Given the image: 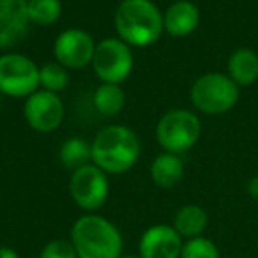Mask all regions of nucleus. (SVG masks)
Segmentation results:
<instances>
[{
  "mask_svg": "<svg viewBox=\"0 0 258 258\" xmlns=\"http://www.w3.org/2000/svg\"><path fill=\"white\" fill-rule=\"evenodd\" d=\"M113 20L118 39L129 46L147 48L165 32L163 13L152 0H122Z\"/></svg>",
  "mask_w": 258,
  "mask_h": 258,
  "instance_id": "1",
  "label": "nucleus"
},
{
  "mask_svg": "<svg viewBox=\"0 0 258 258\" xmlns=\"http://www.w3.org/2000/svg\"><path fill=\"white\" fill-rule=\"evenodd\" d=\"M90 149L92 165L113 175L131 170L140 158V140L133 129L125 125H108L101 129Z\"/></svg>",
  "mask_w": 258,
  "mask_h": 258,
  "instance_id": "2",
  "label": "nucleus"
},
{
  "mask_svg": "<svg viewBox=\"0 0 258 258\" xmlns=\"http://www.w3.org/2000/svg\"><path fill=\"white\" fill-rule=\"evenodd\" d=\"M78 258H120L124 240L118 228L97 214H85L75 221L71 239Z\"/></svg>",
  "mask_w": 258,
  "mask_h": 258,
  "instance_id": "3",
  "label": "nucleus"
},
{
  "mask_svg": "<svg viewBox=\"0 0 258 258\" xmlns=\"http://www.w3.org/2000/svg\"><path fill=\"white\" fill-rule=\"evenodd\" d=\"M239 99V85L228 75L207 73L191 87V103L207 115L226 113Z\"/></svg>",
  "mask_w": 258,
  "mask_h": 258,
  "instance_id": "4",
  "label": "nucleus"
},
{
  "mask_svg": "<svg viewBox=\"0 0 258 258\" xmlns=\"http://www.w3.org/2000/svg\"><path fill=\"white\" fill-rule=\"evenodd\" d=\"M202 133L200 118L189 110H170L159 118L156 127L158 144L165 152L182 154L198 142Z\"/></svg>",
  "mask_w": 258,
  "mask_h": 258,
  "instance_id": "5",
  "label": "nucleus"
},
{
  "mask_svg": "<svg viewBox=\"0 0 258 258\" xmlns=\"http://www.w3.org/2000/svg\"><path fill=\"white\" fill-rule=\"evenodd\" d=\"M133 51L118 37H106L96 44L92 69L103 83L120 85L133 71Z\"/></svg>",
  "mask_w": 258,
  "mask_h": 258,
  "instance_id": "6",
  "label": "nucleus"
},
{
  "mask_svg": "<svg viewBox=\"0 0 258 258\" xmlns=\"http://www.w3.org/2000/svg\"><path fill=\"white\" fill-rule=\"evenodd\" d=\"M41 68L22 53L0 57V94L9 97H29L39 90Z\"/></svg>",
  "mask_w": 258,
  "mask_h": 258,
  "instance_id": "7",
  "label": "nucleus"
},
{
  "mask_svg": "<svg viewBox=\"0 0 258 258\" xmlns=\"http://www.w3.org/2000/svg\"><path fill=\"white\" fill-rule=\"evenodd\" d=\"M106 175L108 173H104L92 163L73 172L69 193L80 209L94 212L103 207L104 202L108 200V193H110V184H108Z\"/></svg>",
  "mask_w": 258,
  "mask_h": 258,
  "instance_id": "8",
  "label": "nucleus"
},
{
  "mask_svg": "<svg viewBox=\"0 0 258 258\" xmlns=\"http://www.w3.org/2000/svg\"><path fill=\"white\" fill-rule=\"evenodd\" d=\"M25 120L37 133H51L62 124L64 118V103L55 92L36 90L30 94L23 106Z\"/></svg>",
  "mask_w": 258,
  "mask_h": 258,
  "instance_id": "9",
  "label": "nucleus"
},
{
  "mask_svg": "<svg viewBox=\"0 0 258 258\" xmlns=\"http://www.w3.org/2000/svg\"><path fill=\"white\" fill-rule=\"evenodd\" d=\"M96 41L89 32L82 29H68L58 34L53 44L55 62L66 69H82L92 64Z\"/></svg>",
  "mask_w": 258,
  "mask_h": 258,
  "instance_id": "10",
  "label": "nucleus"
},
{
  "mask_svg": "<svg viewBox=\"0 0 258 258\" xmlns=\"http://www.w3.org/2000/svg\"><path fill=\"white\" fill-rule=\"evenodd\" d=\"M182 237L170 225H152L140 237L138 251L142 258H180Z\"/></svg>",
  "mask_w": 258,
  "mask_h": 258,
  "instance_id": "11",
  "label": "nucleus"
},
{
  "mask_svg": "<svg viewBox=\"0 0 258 258\" xmlns=\"http://www.w3.org/2000/svg\"><path fill=\"white\" fill-rule=\"evenodd\" d=\"M27 0H0V48H11L27 36Z\"/></svg>",
  "mask_w": 258,
  "mask_h": 258,
  "instance_id": "12",
  "label": "nucleus"
},
{
  "mask_svg": "<svg viewBox=\"0 0 258 258\" xmlns=\"http://www.w3.org/2000/svg\"><path fill=\"white\" fill-rule=\"evenodd\" d=\"M200 23V11L189 0H177L163 13L165 32L172 37H186Z\"/></svg>",
  "mask_w": 258,
  "mask_h": 258,
  "instance_id": "13",
  "label": "nucleus"
},
{
  "mask_svg": "<svg viewBox=\"0 0 258 258\" xmlns=\"http://www.w3.org/2000/svg\"><path fill=\"white\" fill-rule=\"evenodd\" d=\"M151 177L156 186L163 187V189H172L184 177L182 159L172 152H163L152 161Z\"/></svg>",
  "mask_w": 258,
  "mask_h": 258,
  "instance_id": "14",
  "label": "nucleus"
},
{
  "mask_svg": "<svg viewBox=\"0 0 258 258\" xmlns=\"http://www.w3.org/2000/svg\"><path fill=\"white\" fill-rule=\"evenodd\" d=\"M228 76L239 87H247L258 78V53L249 48H239L228 58Z\"/></svg>",
  "mask_w": 258,
  "mask_h": 258,
  "instance_id": "15",
  "label": "nucleus"
},
{
  "mask_svg": "<svg viewBox=\"0 0 258 258\" xmlns=\"http://www.w3.org/2000/svg\"><path fill=\"white\" fill-rule=\"evenodd\" d=\"M207 212L200 205L189 204L177 211L172 226L179 232L180 237L193 239V237H200L204 233V230L207 228Z\"/></svg>",
  "mask_w": 258,
  "mask_h": 258,
  "instance_id": "16",
  "label": "nucleus"
},
{
  "mask_svg": "<svg viewBox=\"0 0 258 258\" xmlns=\"http://www.w3.org/2000/svg\"><path fill=\"white\" fill-rule=\"evenodd\" d=\"M94 106L104 117H115L125 106V92L117 83H101L94 92Z\"/></svg>",
  "mask_w": 258,
  "mask_h": 258,
  "instance_id": "17",
  "label": "nucleus"
},
{
  "mask_svg": "<svg viewBox=\"0 0 258 258\" xmlns=\"http://www.w3.org/2000/svg\"><path fill=\"white\" fill-rule=\"evenodd\" d=\"M58 159H60L62 166L68 170H78L82 166L92 163V149L83 138L73 137L62 144L60 151H58Z\"/></svg>",
  "mask_w": 258,
  "mask_h": 258,
  "instance_id": "18",
  "label": "nucleus"
},
{
  "mask_svg": "<svg viewBox=\"0 0 258 258\" xmlns=\"http://www.w3.org/2000/svg\"><path fill=\"white\" fill-rule=\"evenodd\" d=\"M27 13L30 23L50 27L60 18L62 4L60 0H27Z\"/></svg>",
  "mask_w": 258,
  "mask_h": 258,
  "instance_id": "19",
  "label": "nucleus"
},
{
  "mask_svg": "<svg viewBox=\"0 0 258 258\" xmlns=\"http://www.w3.org/2000/svg\"><path fill=\"white\" fill-rule=\"evenodd\" d=\"M69 85V73L58 62H48L41 68L39 73V89L48 92L58 94Z\"/></svg>",
  "mask_w": 258,
  "mask_h": 258,
  "instance_id": "20",
  "label": "nucleus"
},
{
  "mask_svg": "<svg viewBox=\"0 0 258 258\" xmlns=\"http://www.w3.org/2000/svg\"><path fill=\"white\" fill-rule=\"evenodd\" d=\"M180 258H219V249L207 237H193L184 242Z\"/></svg>",
  "mask_w": 258,
  "mask_h": 258,
  "instance_id": "21",
  "label": "nucleus"
},
{
  "mask_svg": "<svg viewBox=\"0 0 258 258\" xmlns=\"http://www.w3.org/2000/svg\"><path fill=\"white\" fill-rule=\"evenodd\" d=\"M39 258H78L71 240L53 239L41 249Z\"/></svg>",
  "mask_w": 258,
  "mask_h": 258,
  "instance_id": "22",
  "label": "nucleus"
},
{
  "mask_svg": "<svg viewBox=\"0 0 258 258\" xmlns=\"http://www.w3.org/2000/svg\"><path fill=\"white\" fill-rule=\"evenodd\" d=\"M247 193H249L251 198L258 200V175H254L253 179H249V182H247Z\"/></svg>",
  "mask_w": 258,
  "mask_h": 258,
  "instance_id": "23",
  "label": "nucleus"
},
{
  "mask_svg": "<svg viewBox=\"0 0 258 258\" xmlns=\"http://www.w3.org/2000/svg\"><path fill=\"white\" fill-rule=\"evenodd\" d=\"M0 258H20V254L16 253L13 247L9 246H0Z\"/></svg>",
  "mask_w": 258,
  "mask_h": 258,
  "instance_id": "24",
  "label": "nucleus"
},
{
  "mask_svg": "<svg viewBox=\"0 0 258 258\" xmlns=\"http://www.w3.org/2000/svg\"><path fill=\"white\" fill-rule=\"evenodd\" d=\"M120 258H142V256H131V254H129V256H120Z\"/></svg>",
  "mask_w": 258,
  "mask_h": 258,
  "instance_id": "25",
  "label": "nucleus"
},
{
  "mask_svg": "<svg viewBox=\"0 0 258 258\" xmlns=\"http://www.w3.org/2000/svg\"><path fill=\"white\" fill-rule=\"evenodd\" d=\"M0 101H2V94H0Z\"/></svg>",
  "mask_w": 258,
  "mask_h": 258,
  "instance_id": "26",
  "label": "nucleus"
}]
</instances>
